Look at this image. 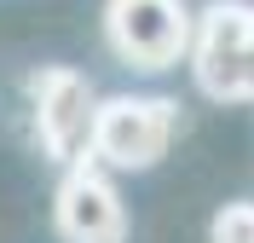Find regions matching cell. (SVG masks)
I'll use <instances>...</instances> for the list:
<instances>
[{"instance_id":"obj_1","label":"cell","mask_w":254,"mask_h":243,"mask_svg":"<svg viewBox=\"0 0 254 243\" xmlns=\"http://www.w3.org/2000/svg\"><path fill=\"white\" fill-rule=\"evenodd\" d=\"M98 104L93 81L69 64H41L29 76V116H35V139L52 162L81 168L93 162V128H98Z\"/></svg>"},{"instance_id":"obj_2","label":"cell","mask_w":254,"mask_h":243,"mask_svg":"<svg viewBox=\"0 0 254 243\" xmlns=\"http://www.w3.org/2000/svg\"><path fill=\"white\" fill-rule=\"evenodd\" d=\"M179 128V104L156 93H116L98 104V128H93V162L98 168H122V174H144L156 168L174 145Z\"/></svg>"},{"instance_id":"obj_3","label":"cell","mask_w":254,"mask_h":243,"mask_svg":"<svg viewBox=\"0 0 254 243\" xmlns=\"http://www.w3.org/2000/svg\"><path fill=\"white\" fill-rule=\"evenodd\" d=\"M190 76L208 98L243 104L254 98V6L214 0L190 35Z\"/></svg>"},{"instance_id":"obj_4","label":"cell","mask_w":254,"mask_h":243,"mask_svg":"<svg viewBox=\"0 0 254 243\" xmlns=\"http://www.w3.org/2000/svg\"><path fill=\"white\" fill-rule=\"evenodd\" d=\"M196 17L179 0H104V41L133 70H174L190 58Z\"/></svg>"},{"instance_id":"obj_5","label":"cell","mask_w":254,"mask_h":243,"mask_svg":"<svg viewBox=\"0 0 254 243\" xmlns=\"http://www.w3.org/2000/svg\"><path fill=\"white\" fill-rule=\"evenodd\" d=\"M52 226L64 243H127V209L122 191L110 185V174L98 162H81L58 179L52 197Z\"/></svg>"},{"instance_id":"obj_6","label":"cell","mask_w":254,"mask_h":243,"mask_svg":"<svg viewBox=\"0 0 254 243\" xmlns=\"http://www.w3.org/2000/svg\"><path fill=\"white\" fill-rule=\"evenodd\" d=\"M208 243H254V203H225L208 226Z\"/></svg>"}]
</instances>
